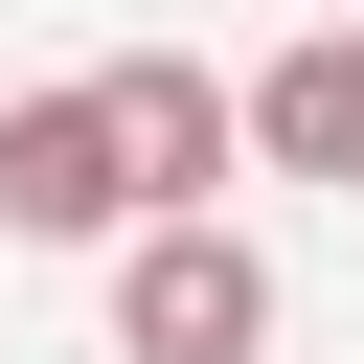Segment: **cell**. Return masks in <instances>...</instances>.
Returning a JSON list of instances; mask_svg holds the SVG:
<instances>
[{"label":"cell","mask_w":364,"mask_h":364,"mask_svg":"<svg viewBox=\"0 0 364 364\" xmlns=\"http://www.w3.org/2000/svg\"><path fill=\"white\" fill-rule=\"evenodd\" d=\"M91 114H114V159H136V205H228V159H250V114H228V68H182V46H114V68H91Z\"/></svg>","instance_id":"3"},{"label":"cell","mask_w":364,"mask_h":364,"mask_svg":"<svg viewBox=\"0 0 364 364\" xmlns=\"http://www.w3.org/2000/svg\"><path fill=\"white\" fill-rule=\"evenodd\" d=\"M228 114H250V159H273V182H341V205H364V23H296Z\"/></svg>","instance_id":"4"},{"label":"cell","mask_w":364,"mask_h":364,"mask_svg":"<svg viewBox=\"0 0 364 364\" xmlns=\"http://www.w3.org/2000/svg\"><path fill=\"white\" fill-rule=\"evenodd\" d=\"M0 228H23V250H91V228H136V159H114L91 68H68V91H0Z\"/></svg>","instance_id":"2"},{"label":"cell","mask_w":364,"mask_h":364,"mask_svg":"<svg viewBox=\"0 0 364 364\" xmlns=\"http://www.w3.org/2000/svg\"><path fill=\"white\" fill-rule=\"evenodd\" d=\"M91 250H114V364H273V250L228 205H136Z\"/></svg>","instance_id":"1"}]
</instances>
